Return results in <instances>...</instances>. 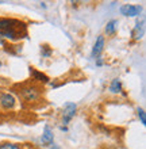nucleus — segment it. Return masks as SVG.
Returning <instances> with one entry per match:
<instances>
[{"label":"nucleus","instance_id":"f3484780","mask_svg":"<svg viewBox=\"0 0 146 149\" xmlns=\"http://www.w3.org/2000/svg\"><path fill=\"white\" fill-rule=\"evenodd\" d=\"M0 65H1V63H0Z\"/></svg>","mask_w":146,"mask_h":149},{"label":"nucleus","instance_id":"4468645a","mask_svg":"<svg viewBox=\"0 0 146 149\" xmlns=\"http://www.w3.org/2000/svg\"><path fill=\"white\" fill-rule=\"evenodd\" d=\"M137 113H138V118L141 119V123H142V125H146V115H145L143 109H138Z\"/></svg>","mask_w":146,"mask_h":149},{"label":"nucleus","instance_id":"ddd939ff","mask_svg":"<svg viewBox=\"0 0 146 149\" xmlns=\"http://www.w3.org/2000/svg\"><path fill=\"white\" fill-rule=\"evenodd\" d=\"M41 54H42V57L48 58L49 56L51 54V49L48 46V45H44V46H41Z\"/></svg>","mask_w":146,"mask_h":149},{"label":"nucleus","instance_id":"9b49d317","mask_svg":"<svg viewBox=\"0 0 146 149\" xmlns=\"http://www.w3.org/2000/svg\"><path fill=\"white\" fill-rule=\"evenodd\" d=\"M116 26H118V20H110L106 26V34L107 36H114L116 33Z\"/></svg>","mask_w":146,"mask_h":149},{"label":"nucleus","instance_id":"20e7f679","mask_svg":"<svg viewBox=\"0 0 146 149\" xmlns=\"http://www.w3.org/2000/svg\"><path fill=\"white\" fill-rule=\"evenodd\" d=\"M76 109H77V106H76L75 103H72V102H68L64 106V110H62V123L64 125L69 123V121L75 117Z\"/></svg>","mask_w":146,"mask_h":149},{"label":"nucleus","instance_id":"f257e3e1","mask_svg":"<svg viewBox=\"0 0 146 149\" xmlns=\"http://www.w3.org/2000/svg\"><path fill=\"white\" fill-rule=\"evenodd\" d=\"M26 24L18 19L0 18V37L3 39L18 41L26 36Z\"/></svg>","mask_w":146,"mask_h":149},{"label":"nucleus","instance_id":"0eeeda50","mask_svg":"<svg viewBox=\"0 0 146 149\" xmlns=\"http://www.w3.org/2000/svg\"><path fill=\"white\" fill-rule=\"evenodd\" d=\"M103 47H104V37L99 36L98 38H96L93 49H92V56H93V57H99V54L103 52Z\"/></svg>","mask_w":146,"mask_h":149},{"label":"nucleus","instance_id":"f8f14e48","mask_svg":"<svg viewBox=\"0 0 146 149\" xmlns=\"http://www.w3.org/2000/svg\"><path fill=\"white\" fill-rule=\"evenodd\" d=\"M0 149H20V145L14 142H3L0 144Z\"/></svg>","mask_w":146,"mask_h":149},{"label":"nucleus","instance_id":"39448f33","mask_svg":"<svg viewBox=\"0 0 146 149\" xmlns=\"http://www.w3.org/2000/svg\"><path fill=\"white\" fill-rule=\"evenodd\" d=\"M142 7L141 6H133V4H125L120 7V14L125 16H137L141 14Z\"/></svg>","mask_w":146,"mask_h":149},{"label":"nucleus","instance_id":"6e6552de","mask_svg":"<svg viewBox=\"0 0 146 149\" xmlns=\"http://www.w3.org/2000/svg\"><path fill=\"white\" fill-rule=\"evenodd\" d=\"M53 138H54L53 130L46 125L44 129V134H42V142H44V144H51V142H53Z\"/></svg>","mask_w":146,"mask_h":149},{"label":"nucleus","instance_id":"7ed1b4c3","mask_svg":"<svg viewBox=\"0 0 146 149\" xmlns=\"http://www.w3.org/2000/svg\"><path fill=\"white\" fill-rule=\"evenodd\" d=\"M16 104V99L15 96L10 92H1L0 94V106L6 109V110H11L14 109Z\"/></svg>","mask_w":146,"mask_h":149},{"label":"nucleus","instance_id":"1a4fd4ad","mask_svg":"<svg viewBox=\"0 0 146 149\" xmlns=\"http://www.w3.org/2000/svg\"><path fill=\"white\" fill-rule=\"evenodd\" d=\"M143 24H145V22H137V26L134 27V30H133V38L134 39H141L143 36V31H145V27H143Z\"/></svg>","mask_w":146,"mask_h":149},{"label":"nucleus","instance_id":"2eb2a0df","mask_svg":"<svg viewBox=\"0 0 146 149\" xmlns=\"http://www.w3.org/2000/svg\"><path fill=\"white\" fill-rule=\"evenodd\" d=\"M4 45H6V41H4V39L0 37V46H4Z\"/></svg>","mask_w":146,"mask_h":149},{"label":"nucleus","instance_id":"9d476101","mask_svg":"<svg viewBox=\"0 0 146 149\" xmlns=\"http://www.w3.org/2000/svg\"><path fill=\"white\" fill-rule=\"evenodd\" d=\"M110 91L112 94H119L120 91H122V83L119 79H114L110 84Z\"/></svg>","mask_w":146,"mask_h":149},{"label":"nucleus","instance_id":"423d86ee","mask_svg":"<svg viewBox=\"0 0 146 149\" xmlns=\"http://www.w3.org/2000/svg\"><path fill=\"white\" fill-rule=\"evenodd\" d=\"M30 74H31V77L35 80V81L38 83H44V84H48L49 81H50V79L46 76L45 73H42V72L37 71V69H34V68H30Z\"/></svg>","mask_w":146,"mask_h":149},{"label":"nucleus","instance_id":"dca6fc26","mask_svg":"<svg viewBox=\"0 0 146 149\" xmlns=\"http://www.w3.org/2000/svg\"><path fill=\"white\" fill-rule=\"evenodd\" d=\"M96 64H98L99 67H100V65H103V61H102V60H100V58H99V57H98V61H96Z\"/></svg>","mask_w":146,"mask_h":149},{"label":"nucleus","instance_id":"f03ea898","mask_svg":"<svg viewBox=\"0 0 146 149\" xmlns=\"http://www.w3.org/2000/svg\"><path fill=\"white\" fill-rule=\"evenodd\" d=\"M18 95L22 100L26 103H34L37 100H39L42 96V90L35 84H26L22 86L18 91Z\"/></svg>","mask_w":146,"mask_h":149}]
</instances>
